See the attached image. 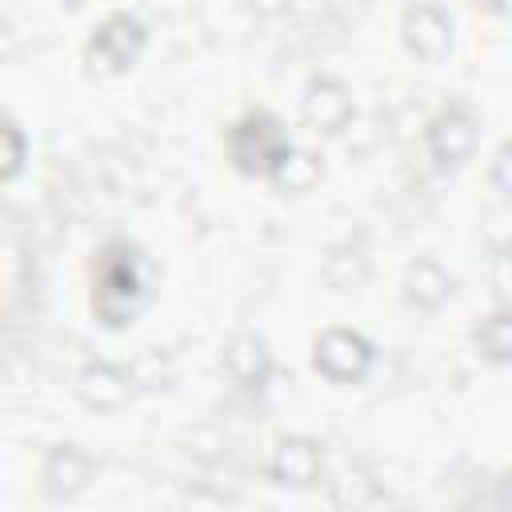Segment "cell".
I'll use <instances>...</instances> for the list:
<instances>
[{
  "label": "cell",
  "instance_id": "6da1fadb",
  "mask_svg": "<svg viewBox=\"0 0 512 512\" xmlns=\"http://www.w3.org/2000/svg\"><path fill=\"white\" fill-rule=\"evenodd\" d=\"M16 160H20V140H16V132H8L0 124V172H12Z\"/></svg>",
  "mask_w": 512,
  "mask_h": 512
}]
</instances>
